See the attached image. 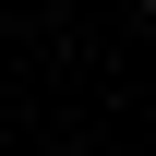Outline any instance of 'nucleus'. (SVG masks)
<instances>
[{"label": "nucleus", "instance_id": "nucleus-1", "mask_svg": "<svg viewBox=\"0 0 156 156\" xmlns=\"http://www.w3.org/2000/svg\"><path fill=\"white\" fill-rule=\"evenodd\" d=\"M144 12H156V0H144Z\"/></svg>", "mask_w": 156, "mask_h": 156}]
</instances>
